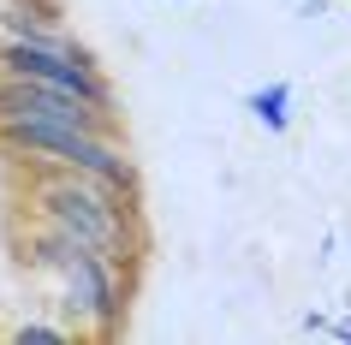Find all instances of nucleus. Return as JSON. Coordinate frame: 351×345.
Returning a JSON list of instances; mask_svg holds the SVG:
<instances>
[{
	"label": "nucleus",
	"instance_id": "20e7f679",
	"mask_svg": "<svg viewBox=\"0 0 351 345\" xmlns=\"http://www.w3.org/2000/svg\"><path fill=\"white\" fill-rule=\"evenodd\" d=\"M250 113H256L268 131H286V119H292V84H268V90L250 95Z\"/></svg>",
	"mask_w": 351,
	"mask_h": 345
},
{
	"label": "nucleus",
	"instance_id": "7ed1b4c3",
	"mask_svg": "<svg viewBox=\"0 0 351 345\" xmlns=\"http://www.w3.org/2000/svg\"><path fill=\"white\" fill-rule=\"evenodd\" d=\"M0 72L36 78V84H60V90H77V95H90V102H101V108H119L113 102V84L95 66V54H84L66 36H19V30H0Z\"/></svg>",
	"mask_w": 351,
	"mask_h": 345
},
{
	"label": "nucleus",
	"instance_id": "f03ea898",
	"mask_svg": "<svg viewBox=\"0 0 351 345\" xmlns=\"http://www.w3.org/2000/svg\"><path fill=\"white\" fill-rule=\"evenodd\" d=\"M101 131V137H119V108H101L77 90H60V84H36V78L0 72V149H12L30 131Z\"/></svg>",
	"mask_w": 351,
	"mask_h": 345
},
{
	"label": "nucleus",
	"instance_id": "39448f33",
	"mask_svg": "<svg viewBox=\"0 0 351 345\" xmlns=\"http://www.w3.org/2000/svg\"><path fill=\"white\" fill-rule=\"evenodd\" d=\"M304 12H315V19H322V12H328V0H304Z\"/></svg>",
	"mask_w": 351,
	"mask_h": 345
},
{
	"label": "nucleus",
	"instance_id": "f257e3e1",
	"mask_svg": "<svg viewBox=\"0 0 351 345\" xmlns=\"http://www.w3.org/2000/svg\"><path fill=\"white\" fill-rule=\"evenodd\" d=\"M0 202L24 209V215L48 220L60 233L84 238L95 256H108L113 268H125L131 280L149 262V226H143V202L137 185L101 179L84 167H60V161H6L0 167Z\"/></svg>",
	"mask_w": 351,
	"mask_h": 345
}]
</instances>
